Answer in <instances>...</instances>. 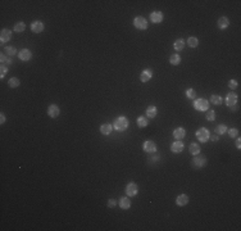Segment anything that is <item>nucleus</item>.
Masks as SVG:
<instances>
[{"label": "nucleus", "instance_id": "f257e3e1", "mask_svg": "<svg viewBox=\"0 0 241 231\" xmlns=\"http://www.w3.org/2000/svg\"><path fill=\"white\" fill-rule=\"evenodd\" d=\"M128 120L124 117V116H119V117H117L116 120H114L113 122V129L114 130H117V131H124L128 127Z\"/></svg>", "mask_w": 241, "mask_h": 231}, {"label": "nucleus", "instance_id": "f03ea898", "mask_svg": "<svg viewBox=\"0 0 241 231\" xmlns=\"http://www.w3.org/2000/svg\"><path fill=\"white\" fill-rule=\"evenodd\" d=\"M206 163H208V161H206L205 157L204 155H199V154H197V157H194L192 161H191V166H192V168H195V170L204 168V167L206 166Z\"/></svg>", "mask_w": 241, "mask_h": 231}, {"label": "nucleus", "instance_id": "7ed1b4c3", "mask_svg": "<svg viewBox=\"0 0 241 231\" xmlns=\"http://www.w3.org/2000/svg\"><path fill=\"white\" fill-rule=\"evenodd\" d=\"M195 136L200 143H206L209 139H211V132H209V130L205 129V127H200V129L196 130Z\"/></svg>", "mask_w": 241, "mask_h": 231}, {"label": "nucleus", "instance_id": "20e7f679", "mask_svg": "<svg viewBox=\"0 0 241 231\" xmlns=\"http://www.w3.org/2000/svg\"><path fill=\"white\" fill-rule=\"evenodd\" d=\"M133 26L137 30H146V28H148V26H149V23H148V21H146L144 17L137 16V17L133 18Z\"/></svg>", "mask_w": 241, "mask_h": 231}, {"label": "nucleus", "instance_id": "39448f33", "mask_svg": "<svg viewBox=\"0 0 241 231\" xmlns=\"http://www.w3.org/2000/svg\"><path fill=\"white\" fill-rule=\"evenodd\" d=\"M194 108L196 109V111H200V112H203V111H208L209 109V101L206 100V99H196L195 101H194Z\"/></svg>", "mask_w": 241, "mask_h": 231}, {"label": "nucleus", "instance_id": "423d86ee", "mask_svg": "<svg viewBox=\"0 0 241 231\" xmlns=\"http://www.w3.org/2000/svg\"><path fill=\"white\" fill-rule=\"evenodd\" d=\"M137 193H139L137 184L128 182L127 186H126V194H127V196H135V195H137Z\"/></svg>", "mask_w": 241, "mask_h": 231}, {"label": "nucleus", "instance_id": "0eeeda50", "mask_svg": "<svg viewBox=\"0 0 241 231\" xmlns=\"http://www.w3.org/2000/svg\"><path fill=\"white\" fill-rule=\"evenodd\" d=\"M142 149H144V152H146V153H155V152H156V145H155V143L151 141V140H146V141H144V144H142Z\"/></svg>", "mask_w": 241, "mask_h": 231}, {"label": "nucleus", "instance_id": "6e6552de", "mask_svg": "<svg viewBox=\"0 0 241 231\" xmlns=\"http://www.w3.org/2000/svg\"><path fill=\"white\" fill-rule=\"evenodd\" d=\"M10 39H12V31L8 28H3L2 32H0V43L5 44L8 41H10Z\"/></svg>", "mask_w": 241, "mask_h": 231}, {"label": "nucleus", "instance_id": "1a4fd4ad", "mask_svg": "<svg viewBox=\"0 0 241 231\" xmlns=\"http://www.w3.org/2000/svg\"><path fill=\"white\" fill-rule=\"evenodd\" d=\"M225 103H226V106L229 107V108L234 107V106H236V103H237V94H235V92H229V94H227Z\"/></svg>", "mask_w": 241, "mask_h": 231}, {"label": "nucleus", "instance_id": "9d476101", "mask_svg": "<svg viewBox=\"0 0 241 231\" xmlns=\"http://www.w3.org/2000/svg\"><path fill=\"white\" fill-rule=\"evenodd\" d=\"M31 31H32L34 34H41L44 31V23L41 22V21H34V22L31 23Z\"/></svg>", "mask_w": 241, "mask_h": 231}, {"label": "nucleus", "instance_id": "9b49d317", "mask_svg": "<svg viewBox=\"0 0 241 231\" xmlns=\"http://www.w3.org/2000/svg\"><path fill=\"white\" fill-rule=\"evenodd\" d=\"M59 114H60V109H59V107L57 106V104H51V106H49V108H48V116H49L50 118H57Z\"/></svg>", "mask_w": 241, "mask_h": 231}, {"label": "nucleus", "instance_id": "f8f14e48", "mask_svg": "<svg viewBox=\"0 0 241 231\" xmlns=\"http://www.w3.org/2000/svg\"><path fill=\"white\" fill-rule=\"evenodd\" d=\"M18 58L23 62H27L32 58V53H31V50H28V49H22V50L18 51Z\"/></svg>", "mask_w": 241, "mask_h": 231}, {"label": "nucleus", "instance_id": "ddd939ff", "mask_svg": "<svg viewBox=\"0 0 241 231\" xmlns=\"http://www.w3.org/2000/svg\"><path fill=\"white\" fill-rule=\"evenodd\" d=\"M183 148H185V145H183V143H182L181 140H176V141L172 143V145H171V150H172L173 153H176V154L181 153V152L183 150Z\"/></svg>", "mask_w": 241, "mask_h": 231}, {"label": "nucleus", "instance_id": "4468645a", "mask_svg": "<svg viewBox=\"0 0 241 231\" xmlns=\"http://www.w3.org/2000/svg\"><path fill=\"white\" fill-rule=\"evenodd\" d=\"M150 19H151V22L153 23H162V21L164 19V16H163V13L162 12H153V13H150Z\"/></svg>", "mask_w": 241, "mask_h": 231}, {"label": "nucleus", "instance_id": "2eb2a0df", "mask_svg": "<svg viewBox=\"0 0 241 231\" xmlns=\"http://www.w3.org/2000/svg\"><path fill=\"white\" fill-rule=\"evenodd\" d=\"M151 77H153V71L151 69H144L141 72V75H140L141 82H148V81L151 80Z\"/></svg>", "mask_w": 241, "mask_h": 231}, {"label": "nucleus", "instance_id": "dca6fc26", "mask_svg": "<svg viewBox=\"0 0 241 231\" xmlns=\"http://www.w3.org/2000/svg\"><path fill=\"white\" fill-rule=\"evenodd\" d=\"M185 135H186V130L182 127H177L173 130V138L176 140H182L185 138Z\"/></svg>", "mask_w": 241, "mask_h": 231}, {"label": "nucleus", "instance_id": "f3484780", "mask_svg": "<svg viewBox=\"0 0 241 231\" xmlns=\"http://www.w3.org/2000/svg\"><path fill=\"white\" fill-rule=\"evenodd\" d=\"M187 203H188V196L186 194H180L178 196H177V199H176V204L178 207H183Z\"/></svg>", "mask_w": 241, "mask_h": 231}, {"label": "nucleus", "instance_id": "a211bd4d", "mask_svg": "<svg viewBox=\"0 0 241 231\" xmlns=\"http://www.w3.org/2000/svg\"><path fill=\"white\" fill-rule=\"evenodd\" d=\"M112 130H113V125H110V123H104L100 126V132L103 135H110Z\"/></svg>", "mask_w": 241, "mask_h": 231}, {"label": "nucleus", "instance_id": "6ab92c4d", "mask_svg": "<svg viewBox=\"0 0 241 231\" xmlns=\"http://www.w3.org/2000/svg\"><path fill=\"white\" fill-rule=\"evenodd\" d=\"M218 27L221 28V30H225V28H227L228 26H229V21H228V18L227 17H221L218 19Z\"/></svg>", "mask_w": 241, "mask_h": 231}, {"label": "nucleus", "instance_id": "aec40b11", "mask_svg": "<svg viewBox=\"0 0 241 231\" xmlns=\"http://www.w3.org/2000/svg\"><path fill=\"white\" fill-rule=\"evenodd\" d=\"M185 45H186L185 40H183V39H178V40H176V41H174L173 48H174V50H176V51H181V50H183Z\"/></svg>", "mask_w": 241, "mask_h": 231}, {"label": "nucleus", "instance_id": "412c9836", "mask_svg": "<svg viewBox=\"0 0 241 231\" xmlns=\"http://www.w3.org/2000/svg\"><path fill=\"white\" fill-rule=\"evenodd\" d=\"M156 113H158V109H156L155 106H149L148 108H146V116H148L149 118L156 117Z\"/></svg>", "mask_w": 241, "mask_h": 231}, {"label": "nucleus", "instance_id": "4be33fe9", "mask_svg": "<svg viewBox=\"0 0 241 231\" xmlns=\"http://www.w3.org/2000/svg\"><path fill=\"white\" fill-rule=\"evenodd\" d=\"M119 207L122 208V209H128L130 207H131V200L128 198H123V196H121V199H119Z\"/></svg>", "mask_w": 241, "mask_h": 231}, {"label": "nucleus", "instance_id": "5701e85b", "mask_svg": "<svg viewBox=\"0 0 241 231\" xmlns=\"http://www.w3.org/2000/svg\"><path fill=\"white\" fill-rule=\"evenodd\" d=\"M188 152H190V154H192V155H197L199 153H200V146H199V144H196V143H191L190 148H188Z\"/></svg>", "mask_w": 241, "mask_h": 231}, {"label": "nucleus", "instance_id": "b1692460", "mask_svg": "<svg viewBox=\"0 0 241 231\" xmlns=\"http://www.w3.org/2000/svg\"><path fill=\"white\" fill-rule=\"evenodd\" d=\"M136 123H137V126H139L140 129H144V127H146V126H148L149 121H148V118H146V117H142V116H140V117H137V120H136Z\"/></svg>", "mask_w": 241, "mask_h": 231}, {"label": "nucleus", "instance_id": "393cba45", "mask_svg": "<svg viewBox=\"0 0 241 231\" xmlns=\"http://www.w3.org/2000/svg\"><path fill=\"white\" fill-rule=\"evenodd\" d=\"M227 126L226 125H223V123H221V125H218L217 127L214 129V132L217 134V135H225L226 132H227Z\"/></svg>", "mask_w": 241, "mask_h": 231}, {"label": "nucleus", "instance_id": "a878e982", "mask_svg": "<svg viewBox=\"0 0 241 231\" xmlns=\"http://www.w3.org/2000/svg\"><path fill=\"white\" fill-rule=\"evenodd\" d=\"M21 85V81L17 78V77H12L9 81H8V86L10 87V89H16V87H18Z\"/></svg>", "mask_w": 241, "mask_h": 231}, {"label": "nucleus", "instance_id": "bb28decb", "mask_svg": "<svg viewBox=\"0 0 241 231\" xmlns=\"http://www.w3.org/2000/svg\"><path fill=\"white\" fill-rule=\"evenodd\" d=\"M169 63L172 66H178L181 63V57L178 54H172L171 58H169Z\"/></svg>", "mask_w": 241, "mask_h": 231}, {"label": "nucleus", "instance_id": "cd10ccee", "mask_svg": "<svg viewBox=\"0 0 241 231\" xmlns=\"http://www.w3.org/2000/svg\"><path fill=\"white\" fill-rule=\"evenodd\" d=\"M0 63H2V66H5V64H12V59H10V58H8V55L7 54H2V55H0Z\"/></svg>", "mask_w": 241, "mask_h": 231}, {"label": "nucleus", "instance_id": "c85d7f7f", "mask_svg": "<svg viewBox=\"0 0 241 231\" xmlns=\"http://www.w3.org/2000/svg\"><path fill=\"white\" fill-rule=\"evenodd\" d=\"M211 101L213 103V106H221V104L223 103V99L219 95H212L211 97Z\"/></svg>", "mask_w": 241, "mask_h": 231}, {"label": "nucleus", "instance_id": "c756f323", "mask_svg": "<svg viewBox=\"0 0 241 231\" xmlns=\"http://www.w3.org/2000/svg\"><path fill=\"white\" fill-rule=\"evenodd\" d=\"M187 45L190 46V48H196V46L199 45V40H197V37H194V36L188 37V40H187Z\"/></svg>", "mask_w": 241, "mask_h": 231}, {"label": "nucleus", "instance_id": "7c9ffc66", "mask_svg": "<svg viewBox=\"0 0 241 231\" xmlns=\"http://www.w3.org/2000/svg\"><path fill=\"white\" fill-rule=\"evenodd\" d=\"M25 30H26L25 22H18V23L14 25V31H16V32H23Z\"/></svg>", "mask_w": 241, "mask_h": 231}, {"label": "nucleus", "instance_id": "2f4dec72", "mask_svg": "<svg viewBox=\"0 0 241 231\" xmlns=\"http://www.w3.org/2000/svg\"><path fill=\"white\" fill-rule=\"evenodd\" d=\"M205 118H206V121H214L216 120V112L213 111V109H209L208 112H206V116H205Z\"/></svg>", "mask_w": 241, "mask_h": 231}, {"label": "nucleus", "instance_id": "473e14b6", "mask_svg": "<svg viewBox=\"0 0 241 231\" xmlns=\"http://www.w3.org/2000/svg\"><path fill=\"white\" fill-rule=\"evenodd\" d=\"M5 53H7L8 55H16V54H18V53H17V49H16L14 46H7V48H5Z\"/></svg>", "mask_w": 241, "mask_h": 231}, {"label": "nucleus", "instance_id": "72a5a7b5", "mask_svg": "<svg viewBox=\"0 0 241 231\" xmlns=\"http://www.w3.org/2000/svg\"><path fill=\"white\" fill-rule=\"evenodd\" d=\"M186 97H187L188 99H195V97H196V91H195L194 89H187V90H186Z\"/></svg>", "mask_w": 241, "mask_h": 231}, {"label": "nucleus", "instance_id": "f704fd0d", "mask_svg": "<svg viewBox=\"0 0 241 231\" xmlns=\"http://www.w3.org/2000/svg\"><path fill=\"white\" fill-rule=\"evenodd\" d=\"M227 132H228V135H229V138H237L239 136V130L237 129H229V130H227Z\"/></svg>", "mask_w": 241, "mask_h": 231}, {"label": "nucleus", "instance_id": "c9c22d12", "mask_svg": "<svg viewBox=\"0 0 241 231\" xmlns=\"http://www.w3.org/2000/svg\"><path fill=\"white\" fill-rule=\"evenodd\" d=\"M7 73H8V67L7 66H0V77L4 78Z\"/></svg>", "mask_w": 241, "mask_h": 231}, {"label": "nucleus", "instance_id": "e433bc0d", "mask_svg": "<svg viewBox=\"0 0 241 231\" xmlns=\"http://www.w3.org/2000/svg\"><path fill=\"white\" fill-rule=\"evenodd\" d=\"M237 86H239V85H237V81H236V80H231V81H228V87H229V89H232V90H234V89H236Z\"/></svg>", "mask_w": 241, "mask_h": 231}, {"label": "nucleus", "instance_id": "4c0bfd02", "mask_svg": "<svg viewBox=\"0 0 241 231\" xmlns=\"http://www.w3.org/2000/svg\"><path fill=\"white\" fill-rule=\"evenodd\" d=\"M116 204H117L116 199H109V200H108V207L109 208H114V207H116Z\"/></svg>", "mask_w": 241, "mask_h": 231}, {"label": "nucleus", "instance_id": "58836bf2", "mask_svg": "<svg viewBox=\"0 0 241 231\" xmlns=\"http://www.w3.org/2000/svg\"><path fill=\"white\" fill-rule=\"evenodd\" d=\"M0 116H2V117H0V123L4 125V123H5V120H7V118H5V114L2 112V113H0Z\"/></svg>", "mask_w": 241, "mask_h": 231}, {"label": "nucleus", "instance_id": "ea45409f", "mask_svg": "<svg viewBox=\"0 0 241 231\" xmlns=\"http://www.w3.org/2000/svg\"><path fill=\"white\" fill-rule=\"evenodd\" d=\"M236 148H237V149H240V148H241V140H240V139H237V140H236Z\"/></svg>", "mask_w": 241, "mask_h": 231}, {"label": "nucleus", "instance_id": "a19ab883", "mask_svg": "<svg viewBox=\"0 0 241 231\" xmlns=\"http://www.w3.org/2000/svg\"><path fill=\"white\" fill-rule=\"evenodd\" d=\"M211 139H212L213 141H218V139H219V138H218V136H212Z\"/></svg>", "mask_w": 241, "mask_h": 231}]
</instances>
